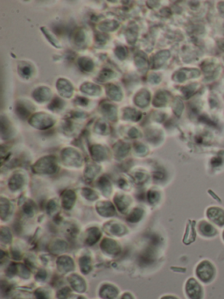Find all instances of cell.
Listing matches in <instances>:
<instances>
[{
	"label": "cell",
	"instance_id": "1",
	"mask_svg": "<svg viewBox=\"0 0 224 299\" xmlns=\"http://www.w3.org/2000/svg\"><path fill=\"white\" fill-rule=\"evenodd\" d=\"M200 277L204 282H210L215 277V267L208 261H205L200 267Z\"/></svg>",
	"mask_w": 224,
	"mask_h": 299
},
{
	"label": "cell",
	"instance_id": "2",
	"mask_svg": "<svg viewBox=\"0 0 224 299\" xmlns=\"http://www.w3.org/2000/svg\"><path fill=\"white\" fill-rule=\"evenodd\" d=\"M208 217L210 221L218 226H224V211L218 207H212L208 211Z\"/></svg>",
	"mask_w": 224,
	"mask_h": 299
},
{
	"label": "cell",
	"instance_id": "3",
	"mask_svg": "<svg viewBox=\"0 0 224 299\" xmlns=\"http://www.w3.org/2000/svg\"><path fill=\"white\" fill-rule=\"evenodd\" d=\"M201 229H202V233H203L204 235H206L208 237H212V236H215L217 234L216 228L207 222H202Z\"/></svg>",
	"mask_w": 224,
	"mask_h": 299
},
{
	"label": "cell",
	"instance_id": "4",
	"mask_svg": "<svg viewBox=\"0 0 224 299\" xmlns=\"http://www.w3.org/2000/svg\"><path fill=\"white\" fill-rule=\"evenodd\" d=\"M223 239H224V233H223Z\"/></svg>",
	"mask_w": 224,
	"mask_h": 299
}]
</instances>
